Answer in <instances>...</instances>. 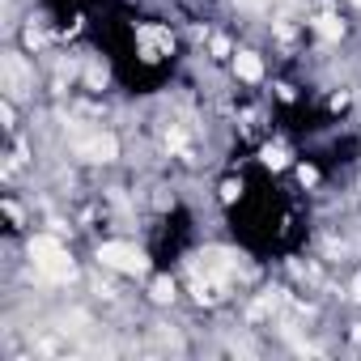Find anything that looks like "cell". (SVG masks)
Here are the masks:
<instances>
[{
    "instance_id": "1",
    "label": "cell",
    "mask_w": 361,
    "mask_h": 361,
    "mask_svg": "<svg viewBox=\"0 0 361 361\" xmlns=\"http://www.w3.org/2000/svg\"><path fill=\"white\" fill-rule=\"evenodd\" d=\"M30 264H35V272L39 276H47V281H73V259H68V247L60 243V238H51V234H35L30 238Z\"/></svg>"
},
{
    "instance_id": "5",
    "label": "cell",
    "mask_w": 361,
    "mask_h": 361,
    "mask_svg": "<svg viewBox=\"0 0 361 361\" xmlns=\"http://www.w3.org/2000/svg\"><path fill=\"white\" fill-rule=\"evenodd\" d=\"M136 43H145L149 56L170 51V30H161V26H140V30H136Z\"/></svg>"
},
{
    "instance_id": "10",
    "label": "cell",
    "mask_w": 361,
    "mask_h": 361,
    "mask_svg": "<svg viewBox=\"0 0 361 361\" xmlns=\"http://www.w3.org/2000/svg\"><path fill=\"white\" fill-rule=\"evenodd\" d=\"M90 81H94V85H102V81H106V68H98V64H94V68H90Z\"/></svg>"
},
{
    "instance_id": "6",
    "label": "cell",
    "mask_w": 361,
    "mask_h": 361,
    "mask_svg": "<svg viewBox=\"0 0 361 361\" xmlns=\"http://www.w3.org/2000/svg\"><path fill=\"white\" fill-rule=\"evenodd\" d=\"M234 68H238L243 81H259V77H264V64H259L255 51H238V56H234Z\"/></svg>"
},
{
    "instance_id": "7",
    "label": "cell",
    "mask_w": 361,
    "mask_h": 361,
    "mask_svg": "<svg viewBox=\"0 0 361 361\" xmlns=\"http://www.w3.org/2000/svg\"><path fill=\"white\" fill-rule=\"evenodd\" d=\"M314 30H319V39H327V43H336V39L344 35V26H340V22H336L331 13H323V18L314 22Z\"/></svg>"
},
{
    "instance_id": "9",
    "label": "cell",
    "mask_w": 361,
    "mask_h": 361,
    "mask_svg": "<svg viewBox=\"0 0 361 361\" xmlns=\"http://www.w3.org/2000/svg\"><path fill=\"white\" fill-rule=\"evenodd\" d=\"M264 161H268V166H285V153H281V149H268Z\"/></svg>"
},
{
    "instance_id": "8",
    "label": "cell",
    "mask_w": 361,
    "mask_h": 361,
    "mask_svg": "<svg viewBox=\"0 0 361 361\" xmlns=\"http://www.w3.org/2000/svg\"><path fill=\"white\" fill-rule=\"evenodd\" d=\"M170 298H174L170 276H157V281H153V302H170Z\"/></svg>"
},
{
    "instance_id": "11",
    "label": "cell",
    "mask_w": 361,
    "mask_h": 361,
    "mask_svg": "<svg viewBox=\"0 0 361 361\" xmlns=\"http://www.w3.org/2000/svg\"><path fill=\"white\" fill-rule=\"evenodd\" d=\"M353 5H357V9H361V0H353Z\"/></svg>"
},
{
    "instance_id": "4",
    "label": "cell",
    "mask_w": 361,
    "mask_h": 361,
    "mask_svg": "<svg viewBox=\"0 0 361 361\" xmlns=\"http://www.w3.org/2000/svg\"><path fill=\"white\" fill-rule=\"evenodd\" d=\"M77 153L85 161H115L119 157V145L111 132H90V136H77Z\"/></svg>"
},
{
    "instance_id": "3",
    "label": "cell",
    "mask_w": 361,
    "mask_h": 361,
    "mask_svg": "<svg viewBox=\"0 0 361 361\" xmlns=\"http://www.w3.org/2000/svg\"><path fill=\"white\" fill-rule=\"evenodd\" d=\"M0 77H5V98L9 102H18V98H26L30 90H35V73H30V64L18 56V51H5L0 56Z\"/></svg>"
},
{
    "instance_id": "2",
    "label": "cell",
    "mask_w": 361,
    "mask_h": 361,
    "mask_svg": "<svg viewBox=\"0 0 361 361\" xmlns=\"http://www.w3.org/2000/svg\"><path fill=\"white\" fill-rule=\"evenodd\" d=\"M98 264H102V268H115V272H123V276H140V272L149 268L145 251L132 247V243H102V247H98Z\"/></svg>"
}]
</instances>
